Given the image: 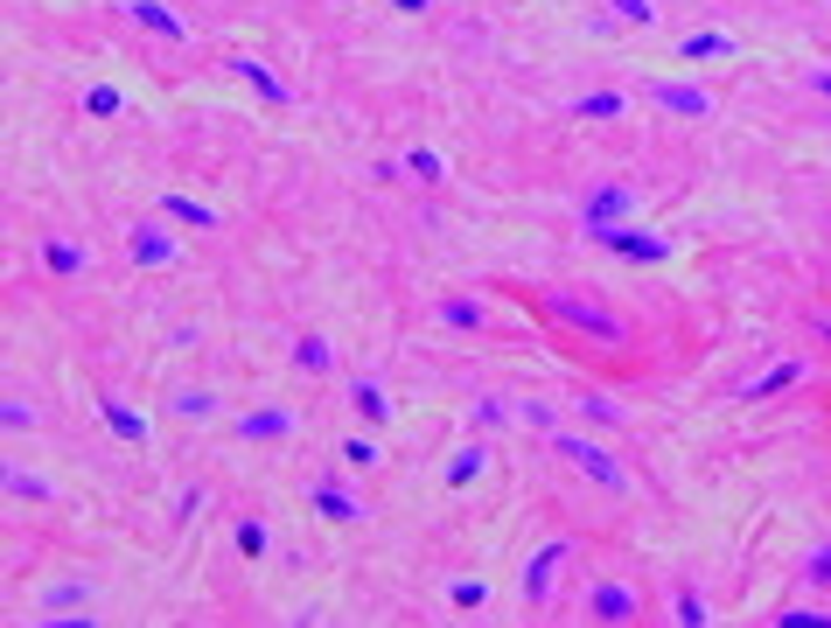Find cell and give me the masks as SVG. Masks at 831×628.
<instances>
[{"label": "cell", "mask_w": 831, "mask_h": 628, "mask_svg": "<svg viewBox=\"0 0 831 628\" xmlns=\"http://www.w3.org/2000/svg\"><path fill=\"white\" fill-rule=\"evenodd\" d=\"M126 258H134V266H175V238L162 224H134L126 230Z\"/></svg>", "instance_id": "obj_10"}, {"label": "cell", "mask_w": 831, "mask_h": 628, "mask_svg": "<svg viewBox=\"0 0 831 628\" xmlns=\"http://www.w3.org/2000/svg\"><path fill=\"white\" fill-rule=\"evenodd\" d=\"M538 314H553L559 328H580V335H594V343H608V350L629 343V322L608 314L594 294H574V286H545V294H538Z\"/></svg>", "instance_id": "obj_1"}, {"label": "cell", "mask_w": 831, "mask_h": 628, "mask_svg": "<svg viewBox=\"0 0 831 628\" xmlns=\"http://www.w3.org/2000/svg\"><path fill=\"white\" fill-rule=\"evenodd\" d=\"M350 405H356V419H371V426H384V419H392V405H384V384H378V371H356V384H350Z\"/></svg>", "instance_id": "obj_14"}, {"label": "cell", "mask_w": 831, "mask_h": 628, "mask_svg": "<svg viewBox=\"0 0 831 628\" xmlns=\"http://www.w3.org/2000/svg\"><path fill=\"white\" fill-rule=\"evenodd\" d=\"M803 85H811V91H824V98H831V70H803Z\"/></svg>", "instance_id": "obj_39"}, {"label": "cell", "mask_w": 831, "mask_h": 628, "mask_svg": "<svg viewBox=\"0 0 831 628\" xmlns=\"http://www.w3.org/2000/svg\"><path fill=\"white\" fill-rule=\"evenodd\" d=\"M162 217L189 224V230H217V209L211 203H189V196H162Z\"/></svg>", "instance_id": "obj_16"}, {"label": "cell", "mask_w": 831, "mask_h": 628, "mask_svg": "<svg viewBox=\"0 0 831 628\" xmlns=\"http://www.w3.org/2000/svg\"><path fill=\"white\" fill-rule=\"evenodd\" d=\"M587 245H602L615 258H629V266H657V258H671V238H657V230H636V224H580Z\"/></svg>", "instance_id": "obj_2"}, {"label": "cell", "mask_w": 831, "mask_h": 628, "mask_svg": "<svg viewBox=\"0 0 831 628\" xmlns=\"http://www.w3.org/2000/svg\"><path fill=\"white\" fill-rule=\"evenodd\" d=\"M580 419H602V426H629V419H622V405L602 399V391H580Z\"/></svg>", "instance_id": "obj_25"}, {"label": "cell", "mask_w": 831, "mask_h": 628, "mask_svg": "<svg viewBox=\"0 0 831 628\" xmlns=\"http://www.w3.org/2000/svg\"><path fill=\"white\" fill-rule=\"evenodd\" d=\"M482 475V448H476V440H461V448L448 454V489H469Z\"/></svg>", "instance_id": "obj_20"}, {"label": "cell", "mask_w": 831, "mask_h": 628, "mask_svg": "<svg viewBox=\"0 0 831 628\" xmlns=\"http://www.w3.org/2000/svg\"><path fill=\"white\" fill-rule=\"evenodd\" d=\"M622 217H636V189H629V181H602V189L580 196V224H622Z\"/></svg>", "instance_id": "obj_5"}, {"label": "cell", "mask_w": 831, "mask_h": 628, "mask_svg": "<svg viewBox=\"0 0 831 628\" xmlns=\"http://www.w3.org/2000/svg\"><path fill=\"white\" fill-rule=\"evenodd\" d=\"M796 587H803V593H831V538L803 552V566H796Z\"/></svg>", "instance_id": "obj_15"}, {"label": "cell", "mask_w": 831, "mask_h": 628, "mask_svg": "<svg viewBox=\"0 0 831 628\" xmlns=\"http://www.w3.org/2000/svg\"><path fill=\"white\" fill-rule=\"evenodd\" d=\"M106 426H113V440H134V448L147 440V419L126 405V399H106Z\"/></svg>", "instance_id": "obj_19"}, {"label": "cell", "mask_w": 831, "mask_h": 628, "mask_svg": "<svg viewBox=\"0 0 831 628\" xmlns=\"http://www.w3.org/2000/svg\"><path fill=\"white\" fill-rule=\"evenodd\" d=\"M685 63H706V57H734V36H685L678 42Z\"/></svg>", "instance_id": "obj_21"}, {"label": "cell", "mask_w": 831, "mask_h": 628, "mask_svg": "<svg viewBox=\"0 0 831 628\" xmlns=\"http://www.w3.org/2000/svg\"><path fill=\"white\" fill-rule=\"evenodd\" d=\"M440 322H448V328H482L489 307H482L476 294H448V301H440Z\"/></svg>", "instance_id": "obj_18"}, {"label": "cell", "mask_w": 831, "mask_h": 628, "mask_svg": "<svg viewBox=\"0 0 831 628\" xmlns=\"http://www.w3.org/2000/svg\"><path fill=\"white\" fill-rule=\"evenodd\" d=\"M643 98H657L664 112H678V119H706L713 112V98L698 85H671V77H643Z\"/></svg>", "instance_id": "obj_6"}, {"label": "cell", "mask_w": 831, "mask_h": 628, "mask_svg": "<svg viewBox=\"0 0 831 628\" xmlns=\"http://www.w3.org/2000/svg\"><path fill=\"white\" fill-rule=\"evenodd\" d=\"M126 21L147 36H162V42H189V21H182L168 0H126Z\"/></svg>", "instance_id": "obj_7"}, {"label": "cell", "mask_w": 831, "mask_h": 628, "mask_svg": "<svg viewBox=\"0 0 831 628\" xmlns=\"http://www.w3.org/2000/svg\"><path fill=\"white\" fill-rule=\"evenodd\" d=\"M811 328H818L824 343H831V307H811Z\"/></svg>", "instance_id": "obj_40"}, {"label": "cell", "mask_w": 831, "mask_h": 628, "mask_svg": "<svg viewBox=\"0 0 831 628\" xmlns=\"http://www.w3.org/2000/svg\"><path fill=\"white\" fill-rule=\"evenodd\" d=\"M405 175H420V181H440L448 168H440V154H433V147H412V154H405Z\"/></svg>", "instance_id": "obj_29"}, {"label": "cell", "mask_w": 831, "mask_h": 628, "mask_svg": "<svg viewBox=\"0 0 831 628\" xmlns=\"http://www.w3.org/2000/svg\"><path fill=\"white\" fill-rule=\"evenodd\" d=\"M553 448H559L566 461H574L587 482H602V489H629V475H622V461H615V454H602L594 440H580V433H566V426H559V433H553Z\"/></svg>", "instance_id": "obj_4"}, {"label": "cell", "mask_w": 831, "mask_h": 628, "mask_svg": "<svg viewBox=\"0 0 831 628\" xmlns=\"http://www.w3.org/2000/svg\"><path fill=\"white\" fill-rule=\"evenodd\" d=\"M510 412H517V405H504V399H476V405H469V426H504Z\"/></svg>", "instance_id": "obj_30"}, {"label": "cell", "mask_w": 831, "mask_h": 628, "mask_svg": "<svg viewBox=\"0 0 831 628\" xmlns=\"http://www.w3.org/2000/svg\"><path fill=\"white\" fill-rule=\"evenodd\" d=\"M85 593H91L85 580H57V587L42 593V608H49V615H63V608H85Z\"/></svg>", "instance_id": "obj_24"}, {"label": "cell", "mask_w": 831, "mask_h": 628, "mask_svg": "<svg viewBox=\"0 0 831 628\" xmlns=\"http://www.w3.org/2000/svg\"><path fill=\"white\" fill-rule=\"evenodd\" d=\"M238 552H245V559H266V523H258V517L238 523Z\"/></svg>", "instance_id": "obj_31"}, {"label": "cell", "mask_w": 831, "mask_h": 628, "mask_svg": "<svg viewBox=\"0 0 831 628\" xmlns=\"http://www.w3.org/2000/svg\"><path fill=\"white\" fill-rule=\"evenodd\" d=\"M448 600H454V608H482L489 587H482V580H454V587H448Z\"/></svg>", "instance_id": "obj_34"}, {"label": "cell", "mask_w": 831, "mask_h": 628, "mask_svg": "<svg viewBox=\"0 0 831 628\" xmlns=\"http://www.w3.org/2000/svg\"><path fill=\"white\" fill-rule=\"evenodd\" d=\"M294 363H301V371H307V377H322V371H335V350H329V335H315V328H307V335H301V343H294Z\"/></svg>", "instance_id": "obj_17"}, {"label": "cell", "mask_w": 831, "mask_h": 628, "mask_svg": "<svg viewBox=\"0 0 831 628\" xmlns=\"http://www.w3.org/2000/svg\"><path fill=\"white\" fill-rule=\"evenodd\" d=\"M622 112V91H587V98H574V119H615Z\"/></svg>", "instance_id": "obj_23"}, {"label": "cell", "mask_w": 831, "mask_h": 628, "mask_svg": "<svg viewBox=\"0 0 831 628\" xmlns=\"http://www.w3.org/2000/svg\"><path fill=\"white\" fill-rule=\"evenodd\" d=\"M224 70H231V77H245V85H252L258 98H273V105H294V85H280V77H273L266 63H258V57H245V49H238V57H224Z\"/></svg>", "instance_id": "obj_11"}, {"label": "cell", "mask_w": 831, "mask_h": 628, "mask_svg": "<svg viewBox=\"0 0 831 628\" xmlns=\"http://www.w3.org/2000/svg\"><path fill=\"white\" fill-rule=\"evenodd\" d=\"M42 266H49V273H85V245L49 238V245H42Z\"/></svg>", "instance_id": "obj_22"}, {"label": "cell", "mask_w": 831, "mask_h": 628, "mask_svg": "<svg viewBox=\"0 0 831 628\" xmlns=\"http://www.w3.org/2000/svg\"><path fill=\"white\" fill-rule=\"evenodd\" d=\"M636 608H643V593L629 580H602V587L587 593V615L594 621H636Z\"/></svg>", "instance_id": "obj_9"}, {"label": "cell", "mask_w": 831, "mask_h": 628, "mask_svg": "<svg viewBox=\"0 0 831 628\" xmlns=\"http://www.w3.org/2000/svg\"><path fill=\"white\" fill-rule=\"evenodd\" d=\"M119 105H126V91H113V85H91V91H85V112H91V119H113Z\"/></svg>", "instance_id": "obj_26"}, {"label": "cell", "mask_w": 831, "mask_h": 628, "mask_svg": "<svg viewBox=\"0 0 831 628\" xmlns=\"http://www.w3.org/2000/svg\"><path fill=\"white\" fill-rule=\"evenodd\" d=\"M307 503H315L329 523H363V517H371V510H363V503H356V495H350L343 482H335V475H315V482H307Z\"/></svg>", "instance_id": "obj_8"}, {"label": "cell", "mask_w": 831, "mask_h": 628, "mask_svg": "<svg viewBox=\"0 0 831 628\" xmlns=\"http://www.w3.org/2000/svg\"><path fill=\"white\" fill-rule=\"evenodd\" d=\"M343 461H356V468H378V440H343Z\"/></svg>", "instance_id": "obj_35"}, {"label": "cell", "mask_w": 831, "mask_h": 628, "mask_svg": "<svg viewBox=\"0 0 831 628\" xmlns=\"http://www.w3.org/2000/svg\"><path fill=\"white\" fill-rule=\"evenodd\" d=\"M608 8H615L622 21H629V29H651V21H657V8H651V0H608Z\"/></svg>", "instance_id": "obj_33"}, {"label": "cell", "mask_w": 831, "mask_h": 628, "mask_svg": "<svg viewBox=\"0 0 831 628\" xmlns=\"http://www.w3.org/2000/svg\"><path fill=\"white\" fill-rule=\"evenodd\" d=\"M574 552H580V538H545V544H538V552L525 559V600H531V608H545V600H553V593H559L553 580H559V566H566V559H574Z\"/></svg>", "instance_id": "obj_3"}, {"label": "cell", "mask_w": 831, "mask_h": 628, "mask_svg": "<svg viewBox=\"0 0 831 628\" xmlns=\"http://www.w3.org/2000/svg\"><path fill=\"white\" fill-rule=\"evenodd\" d=\"M803 371H811V363H803V356H775L762 377H747V384H741V399H775V391H783V384H796Z\"/></svg>", "instance_id": "obj_12"}, {"label": "cell", "mask_w": 831, "mask_h": 628, "mask_svg": "<svg viewBox=\"0 0 831 628\" xmlns=\"http://www.w3.org/2000/svg\"><path fill=\"white\" fill-rule=\"evenodd\" d=\"M818 621H831V608H811V600H803V608H783V615H775V628H818Z\"/></svg>", "instance_id": "obj_32"}, {"label": "cell", "mask_w": 831, "mask_h": 628, "mask_svg": "<svg viewBox=\"0 0 831 628\" xmlns=\"http://www.w3.org/2000/svg\"><path fill=\"white\" fill-rule=\"evenodd\" d=\"M211 405H217V399H211V391H182V399H175V412H182V419H203V412H211Z\"/></svg>", "instance_id": "obj_37"}, {"label": "cell", "mask_w": 831, "mask_h": 628, "mask_svg": "<svg viewBox=\"0 0 831 628\" xmlns=\"http://www.w3.org/2000/svg\"><path fill=\"white\" fill-rule=\"evenodd\" d=\"M8 495H36V503H49L57 489H49L42 475H29V468H8Z\"/></svg>", "instance_id": "obj_27"}, {"label": "cell", "mask_w": 831, "mask_h": 628, "mask_svg": "<svg viewBox=\"0 0 831 628\" xmlns=\"http://www.w3.org/2000/svg\"><path fill=\"white\" fill-rule=\"evenodd\" d=\"M294 433V412H280V405H258L238 419V440H287Z\"/></svg>", "instance_id": "obj_13"}, {"label": "cell", "mask_w": 831, "mask_h": 628, "mask_svg": "<svg viewBox=\"0 0 831 628\" xmlns=\"http://www.w3.org/2000/svg\"><path fill=\"white\" fill-rule=\"evenodd\" d=\"M671 615H678L685 628H698V621H706L713 608H706V600H698V593H678V608H671Z\"/></svg>", "instance_id": "obj_36"}, {"label": "cell", "mask_w": 831, "mask_h": 628, "mask_svg": "<svg viewBox=\"0 0 831 628\" xmlns=\"http://www.w3.org/2000/svg\"><path fill=\"white\" fill-rule=\"evenodd\" d=\"M392 8H405V14H427V8H433V0H392Z\"/></svg>", "instance_id": "obj_41"}, {"label": "cell", "mask_w": 831, "mask_h": 628, "mask_svg": "<svg viewBox=\"0 0 831 628\" xmlns=\"http://www.w3.org/2000/svg\"><path fill=\"white\" fill-rule=\"evenodd\" d=\"M0 426H36V405H21V399H8V405H0Z\"/></svg>", "instance_id": "obj_38"}, {"label": "cell", "mask_w": 831, "mask_h": 628, "mask_svg": "<svg viewBox=\"0 0 831 628\" xmlns=\"http://www.w3.org/2000/svg\"><path fill=\"white\" fill-rule=\"evenodd\" d=\"M517 419H525V426H538V433H559V412L545 405V399H525V405H517Z\"/></svg>", "instance_id": "obj_28"}]
</instances>
